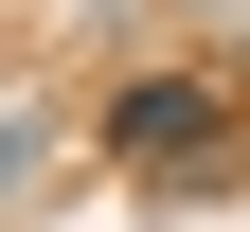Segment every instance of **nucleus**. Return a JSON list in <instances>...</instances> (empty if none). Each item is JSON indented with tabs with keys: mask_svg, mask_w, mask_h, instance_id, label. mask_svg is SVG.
Segmentation results:
<instances>
[{
	"mask_svg": "<svg viewBox=\"0 0 250 232\" xmlns=\"http://www.w3.org/2000/svg\"><path fill=\"white\" fill-rule=\"evenodd\" d=\"M107 161L125 179H214V161H250V89L232 72H143L107 107Z\"/></svg>",
	"mask_w": 250,
	"mask_h": 232,
	"instance_id": "nucleus-1",
	"label": "nucleus"
},
{
	"mask_svg": "<svg viewBox=\"0 0 250 232\" xmlns=\"http://www.w3.org/2000/svg\"><path fill=\"white\" fill-rule=\"evenodd\" d=\"M0 179H18V125H0Z\"/></svg>",
	"mask_w": 250,
	"mask_h": 232,
	"instance_id": "nucleus-2",
	"label": "nucleus"
}]
</instances>
